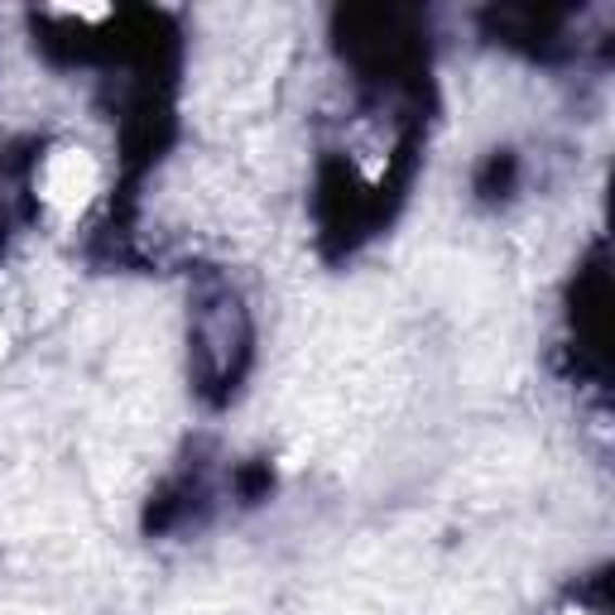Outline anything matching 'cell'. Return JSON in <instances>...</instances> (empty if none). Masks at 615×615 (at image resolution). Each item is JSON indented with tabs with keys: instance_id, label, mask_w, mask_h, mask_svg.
<instances>
[{
	"instance_id": "cell-1",
	"label": "cell",
	"mask_w": 615,
	"mask_h": 615,
	"mask_svg": "<svg viewBox=\"0 0 615 615\" xmlns=\"http://www.w3.org/2000/svg\"><path fill=\"white\" fill-rule=\"evenodd\" d=\"M102 193V159H97L87 144H53L35 169V197L49 217L59 221H77Z\"/></svg>"
},
{
	"instance_id": "cell-2",
	"label": "cell",
	"mask_w": 615,
	"mask_h": 615,
	"mask_svg": "<svg viewBox=\"0 0 615 615\" xmlns=\"http://www.w3.org/2000/svg\"><path fill=\"white\" fill-rule=\"evenodd\" d=\"M53 15H68V20H87V25H102V20H111L106 5H68V10H53Z\"/></svg>"
},
{
	"instance_id": "cell-3",
	"label": "cell",
	"mask_w": 615,
	"mask_h": 615,
	"mask_svg": "<svg viewBox=\"0 0 615 615\" xmlns=\"http://www.w3.org/2000/svg\"><path fill=\"white\" fill-rule=\"evenodd\" d=\"M5 346H10V332H5V322H0V351H5Z\"/></svg>"
},
{
	"instance_id": "cell-4",
	"label": "cell",
	"mask_w": 615,
	"mask_h": 615,
	"mask_svg": "<svg viewBox=\"0 0 615 615\" xmlns=\"http://www.w3.org/2000/svg\"><path fill=\"white\" fill-rule=\"evenodd\" d=\"M558 615H591V611H581V606H567V611H558Z\"/></svg>"
}]
</instances>
